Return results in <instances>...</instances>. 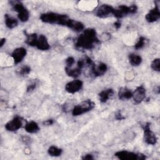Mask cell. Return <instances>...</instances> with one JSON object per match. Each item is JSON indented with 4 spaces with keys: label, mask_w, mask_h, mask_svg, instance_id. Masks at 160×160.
Masks as SVG:
<instances>
[{
    "label": "cell",
    "mask_w": 160,
    "mask_h": 160,
    "mask_svg": "<svg viewBox=\"0 0 160 160\" xmlns=\"http://www.w3.org/2000/svg\"><path fill=\"white\" fill-rule=\"evenodd\" d=\"M114 155L122 160H144L146 159L145 155L141 153H135L128 151H119L116 152Z\"/></svg>",
    "instance_id": "8992f818"
},
{
    "label": "cell",
    "mask_w": 160,
    "mask_h": 160,
    "mask_svg": "<svg viewBox=\"0 0 160 160\" xmlns=\"http://www.w3.org/2000/svg\"><path fill=\"white\" fill-rule=\"evenodd\" d=\"M24 129L28 133H36L39 130V127L37 122L31 121L30 122H26L24 126Z\"/></svg>",
    "instance_id": "d6986e66"
},
{
    "label": "cell",
    "mask_w": 160,
    "mask_h": 160,
    "mask_svg": "<svg viewBox=\"0 0 160 160\" xmlns=\"http://www.w3.org/2000/svg\"><path fill=\"white\" fill-rule=\"evenodd\" d=\"M82 85L83 83L81 80L74 79L66 84L65 89L68 92L74 94L79 91L81 89Z\"/></svg>",
    "instance_id": "9c48e42d"
},
{
    "label": "cell",
    "mask_w": 160,
    "mask_h": 160,
    "mask_svg": "<svg viewBox=\"0 0 160 160\" xmlns=\"http://www.w3.org/2000/svg\"><path fill=\"white\" fill-rule=\"evenodd\" d=\"M35 46L38 49L42 51H46L50 48V45L48 42V39L43 34H41L38 37Z\"/></svg>",
    "instance_id": "9a60e30c"
},
{
    "label": "cell",
    "mask_w": 160,
    "mask_h": 160,
    "mask_svg": "<svg viewBox=\"0 0 160 160\" xmlns=\"http://www.w3.org/2000/svg\"><path fill=\"white\" fill-rule=\"evenodd\" d=\"M35 88H36V83H32V84H30V85L28 86L27 90H28V91H33Z\"/></svg>",
    "instance_id": "4dcf8cb0"
},
{
    "label": "cell",
    "mask_w": 160,
    "mask_h": 160,
    "mask_svg": "<svg viewBox=\"0 0 160 160\" xmlns=\"http://www.w3.org/2000/svg\"><path fill=\"white\" fill-rule=\"evenodd\" d=\"M156 134L151 130L149 123H146L144 127V141L146 143L150 145H154L157 142Z\"/></svg>",
    "instance_id": "52a82bcc"
},
{
    "label": "cell",
    "mask_w": 160,
    "mask_h": 160,
    "mask_svg": "<svg viewBox=\"0 0 160 160\" xmlns=\"http://www.w3.org/2000/svg\"><path fill=\"white\" fill-rule=\"evenodd\" d=\"M146 97V89L143 86L138 87L132 92V98L136 104L141 102Z\"/></svg>",
    "instance_id": "8fae6325"
},
{
    "label": "cell",
    "mask_w": 160,
    "mask_h": 160,
    "mask_svg": "<svg viewBox=\"0 0 160 160\" xmlns=\"http://www.w3.org/2000/svg\"><path fill=\"white\" fill-rule=\"evenodd\" d=\"M129 61L132 66H138L142 62V58L140 56L132 53L129 55Z\"/></svg>",
    "instance_id": "7402d4cb"
},
{
    "label": "cell",
    "mask_w": 160,
    "mask_h": 160,
    "mask_svg": "<svg viewBox=\"0 0 160 160\" xmlns=\"http://www.w3.org/2000/svg\"><path fill=\"white\" fill-rule=\"evenodd\" d=\"M66 26H68V28H69L70 29L76 32H81L84 28V24L81 22L73 20L71 19H69L68 20Z\"/></svg>",
    "instance_id": "2e32d148"
},
{
    "label": "cell",
    "mask_w": 160,
    "mask_h": 160,
    "mask_svg": "<svg viewBox=\"0 0 160 160\" xmlns=\"http://www.w3.org/2000/svg\"><path fill=\"white\" fill-rule=\"evenodd\" d=\"M132 92L127 88L123 87L119 89L118 92V97L121 100H128L132 98Z\"/></svg>",
    "instance_id": "ac0fdd59"
},
{
    "label": "cell",
    "mask_w": 160,
    "mask_h": 160,
    "mask_svg": "<svg viewBox=\"0 0 160 160\" xmlns=\"http://www.w3.org/2000/svg\"><path fill=\"white\" fill-rule=\"evenodd\" d=\"M151 67L154 71L159 72L160 70V59L159 58L154 59L151 62Z\"/></svg>",
    "instance_id": "4316f807"
},
{
    "label": "cell",
    "mask_w": 160,
    "mask_h": 160,
    "mask_svg": "<svg viewBox=\"0 0 160 160\" xmlns=\"http://www.w3.org/2000/svg\"><path fill=\"white\" fill-rule=\"evenodd\" d=\"M31 71V68L28 66H22L21 67H20L18 71L17 72L19 75L24 76H26L28 75Z\"/></svg>",
    "instance_id": "d4e9b609"
},
{
    "label": "cell",
    "mask_w": 160,
    "mask_h": 160,
    "mask_svg": "<svg viewBox=\"0 0 160 160\" xmlns=\"http://www.w3.org/2000/svg\"><path fill=\"white\" fill-rule=\"evenodd\" d=\"M114 8L109 4H102L100 6L96 12V14L99 18H106L113 14Z\"/></svg>",
    "instance_id": "30bf717a"
},
{
    "label": "cell",
    "mask_w": 160,
    "mask_h": 160,
    "mask_svg": "<svg viewBox=\"0 0 160 160\" xmlns=\"http://www.w3.org/2000/svg\"><path fill=\"white\" fill-rule=\"evenodd\" d=\"M5 42H6V39H5V38H2V39H1V41H0V47H1V48H2V47L3 46V45L4 44Z\"/></svg>",
    "instance_id": "e575fe53"
},
{
    "label": "cell",
    "mask_w": 160,
    "mask_h": 160,
    "mask_svg": "<svg viewBox=\"0 0 160 160\" xmlns=\"http://www.w3.org/2000/svg\"><path fill=\"white\" fill-rule=\"evenodd\" d=\"M38 39V36L36 34H28L26 35V42L27 44L31 46H35L36 41Z\"/></svg>",
    "instance_id": "cb8c5ba5"
},
{
    "label": "cell",
    "mask_w": 160,
    "mask_h": 160,
    "mask_svg": "<svg viewBox=\"0 0 160 160\" xmlns=\"http://www.w3.org/2000/svg\"><path fill=\"white\" fill-rule=\"evenodd\" d=\"M116 118L118 120H122V119H124L125 118V117H124L123 115H122V114L120 111H118L116 114Z\"/></svg>",
    "instance_id": "f1b7e54d"
},
{
    "label": "cell",
    "mask_w": 160,
    "mask_h": 160,
    "mask_svg": "<svg viewBox=\"0 0 160 160\" xmlns=\"http://www.w3.org/2000/svg\"><path fill=\"white\" fill-rule=\"evenodd\" d=\"M62 152V150L56 146H51L48 148V154L51 156H54V157H58L61 155Z\"/></svg>",
    "instance_id": "603a6c76"
},
{
    "label": "cell",
    "mask_w": 160,
    "mask_h": 160,
    "mask_svg": "<svg viewBox=\"0 0 160 160\" xmlns=\"http://www.w3.org/2000/svg\"><path fill=\"white\" fill-rule=\"evenodd\" d=\"M81 71L82 69L80 68L79 67H78V66L76 68H68L66 67L65 68V71L66 72V74L71 77H73V78H76L79 76L81 74Z\"/></svg>",
    "instance_id": "ffe728a7"
},
{
    "label": "cell",
    "mask_w": 160,
    "mask_h": 160,
    "mask_svg": "<svg viewBox=\"0 0 160 160\" xmlns=\"http://www.w3.org/2000/svg\"><path fill=\"white\" fill-rule=\"evenodd\" d=\"M69 19L70 18H69L67 15L52 12L42 14L40 16V19L44 22L49 24H56L62 26H66Z\"/></svg>",
    "instance_id": "7a4b0ae2"
},
{
    "label": "cell",
    "mask_w": 160,
    "mask_h": 160,
    "mask_svg": "<svg viewBox=\"0 0 160 160\" xmlns=\"http://www.w3.org/2000/svg\"><path fill=\"white\" fill-rule=\"evenodd\" d=\"M26 55V49L24 48H18L15 49L11 54L12 58L15 64L21 62Z\"/></svg>",
    "instance_id": "7c38bea8"
},
{
    "label": "cell",
    "mask_w": 160,
    "mask_h": 160,
    "mask_svg": "<svg viewBox=\"0 0 160 160\" xmlns=\"http://www.w3.org/2000/svg\"><path fill=\"white\" fill-rule=\"evenodd\" d=\"M12 9L18 12V17L21 22H26L29 18V12L24 5L19 1H12L10 2Z\"/></svg>",
    "instance_id": "277c9868"
},
{
    "label": "cell",
    "mask_w": 160,
    "mask_h": 160,
    "mask_svg": "<svg viewBox=\"0 0 160 160\" xmlns=\"http://www.w3.org/2000/svg\"><path fill=\"white\" fill-rule=\"evenodd\" d=\"M138 11V7L136 5L128 6L126 5H120L114 8L113 15L117 18H121L129 14H134Z\"/></svg>",
    "instance_id": "5b68a950"
},
{
    "label": "cell",
    "mask_w": 160,
    "mask_h": 160,
    "mask_svg": "<svg viewBox=\"0 0 160 160\" xmlns=\"http://www.w3.org/2000/svg\"><path fill=\"white\" fill-rule=\"evenodd\" d=\"M146 44V39L145 38L141 36L139 38L138 41H137V42L134 45V48L136 49H141L142 48H143L144 46Z\"/></svg>",
    "instance_id": "484cf974"
},
{
    "label": "cell",
    "mask_w": 160,
    "mask_h": 160,
    "mask_svg": "<svg viewBox=\"0 0 160 160\" xmlns=\"http://www.w3.org/2000/svg\"><path fill=\"white\" fill-rule=\"evenodd\" d=\"M30 138L28 136H22V141L26 143V144H28V143H29L30 142Z\"/></svg>",
    "instance_id": "1f68e13d"
},
{
    "label": "cell",
    "mask_w": 160,
    "mask_h": 160,
    "mask_svg": "<svg viewBox=\"0 0 160 160\" xmlns=\"http://www.w3.org/2000/svg\"><path fill=\"white\" fill-rule=\"evenodd\" d=\"M75 60L72 57H69L66 60V67L68 68H72V65L74 64Z\"/></svg>",
    "instance_id": "83f0119b"
},
{
    "label": "cell",
    "mask_w": 160,
    "mask_h": 160,
    "mask_svg": "<svg viewBox=\"0 0 160 160\" xmlns=\"http://www.w3.org/2000/svg\"><path fill=\"white\" fill-rule=\"evenodd\" d=\"M114 27L116 28V29H119L121 26V23L119 21H116L114 22Z\"/></svg>",
    "instance_id": "836d02e7"
},
{
    "label": "cell",
    "mask_w": 160,
    "mask_h": 160,
    "mask_svg": "<svg viewBox=\"0 0 160 160\" xmlns=\"http://www.w3.org/2000/svg\"><path fill=\"white\" fill-rule=\"evenodd\" d=\"M82 159H86V160H90V159H93V157L92 154H88L86 155H84V156L82 158Z\"/></svg>",
    "instance_id": "f546056e"
},
{
    "label": "cell",
    "mask_w": 160,
    "mask_h": 160,
    "mask_svg": "<svg viewBox=\"0 0 160 160\" xmlns=\"http://www.w3.org/2000/svg\"><path fill=\"white\" fill-rule=\"evenodd\" d=\"M52 123H53L52 119H48L44 122V124L46 125H51Z\"/></svg>",
    "instance_id": "d6a6232c"
},
{
    "label": "cell",
    "mask_w": 160,
    "mask_h": 160,
    "mask_svg": "<svg viewBox=\"0 0 160 160\" xmlns=\"http://www.w3.org/2000/svg\"><path fill=\"white\" fill-rule=\"evenodd\" d=\"M23 124V119L19 116H16L5 124V128L9 131H15L20 129Z\"/></svg>",
    "instance_id": "ba28073f"
},
{
    "label": "cell",
    "mask_w": 160,
    "mask_h": 160,
    "mask_svg": "<svg viewBox=\"0 0 160 160\" xmlns=\"http://www.w3.org/2000/svg\"><path fill=\"white\" fill-rule=\"evenodd\" d=\"M113 94L114 91L112 89H107L102 91L98 95L100 102H106L113 96Z\"/></svg>",
    "instance_id": "e0dca14e"
},
{
    "label": "cell",
    "mask_w": 160,
    "mask_h": 160,
    "mask_svg": "<svg viewBox=\"0 0 160 160\" xmlns=\"http://www.w3.org/2000/svg\"><path fill=\"white\" fill-rule=\"evenodd\" d=\"M99 42L96 36V32L94 29L88 28L78 38L76 46L84 49H91Z\"/></svg>",
    "instance_id": "6da1fadb"
},
{
    "label": "cell",
    "mask_w": 160,
    "mask_h": 160,
    "mask_svg": "<svg viewBox=\"0 0 160 160\" xmlns=\"http://www.w3.org/2000/svg\"><path fill=\"white\" fill-rule=\"evenodd\" d=\"M91 73L95 76L103 75L107 71V65L103 62H100L98 64H92L91 66Z\"/></svg>",
    "instance_id": "5bb4252c"
},
{
    "label": "cell",
    "mask_w": 160,
    "mask_h": 160,
    "mask_svg": "<svg viewBox=\"0 0 160 160\" xmlns=\"http://www.w3.org/2000/svg\"><path fill=\"white\" fill-rule=\"evenodd\" d=\"M5 24H6V26L8 28L12 29L18 26V21L16 18L9 16L8 14H6L5 15Z\"/></svg>",
    "instance_id": "44dd1931"
},
{
    "label": "cell",
    "mask_w": 160,
    "mask_h": 160,
    "mask_svg": "<svg viewBox=\"0 0 160 160\" xmlns=\"http://www.w3.org/2000/svg\"><path fill=\"white\" fill-rule=\"evenodd\" d=\"M145 18L149 22H154L160 18V11L158 5H156L146 15Z\"/></svg>",
    "instance_id": "4fadbf2b"
},
{
    "label": "cell",
    "mask_w": 160,
    "mask_h": 160,
    "mask_svg": "<svg viewBox=\"0 0 160 160\" xmlns=\"http://www.w3.org/2000/svg\"><path fill=\"white\" fill-rule=\"evenodd\" d=\"M94 106L95 104L92 101L89 99L84 100L73 108L72 114L74 116L81 115L92 109L94 108Z\"/></svg>",
    "instance_id": "3957f363"
}]
</instances>
